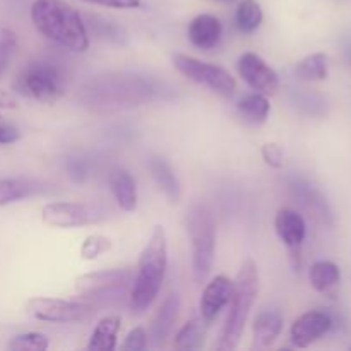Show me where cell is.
<instances>
[{"mask_svg":"<svg viewBox=\"0 0 351 351\" xmlns=\"http://www.w3.org/2000/svg\"><path fill=\"white\" fill-rule=\"evenodd\" d=\"M34 27L48 40L72 51H86L89 36L77 9L65 0H34L31 5Z\"/></svg>","mask_w":351,"mask_h":351,"instance_id":"6da1fadb","label":"cell"},{"mask_svg":"<svg viewBox=\"0 0 351 351\" xmlns=\"http://www.w3.org/2000/svg\"><path fill=\"white\" fill-rule=\"evenodd\" d=\"M17 48V38L16 33L9 27H2L0 29V77L5 74L7 67H9L10 60H12L14 53Z\"/></svg>","mask_w":351,"mask_h":351,"instance_id":"83f0119b","label":"cell"},{"mask_svg":"<svg viewBox=\"0 0 351 351\" xmlns=\"http://www.w3.org/2000/svg\"><path fill=\"white\" fill-rule=\"evenodd\" d=\"M237 110L242 115L243 120L250 123H264L269 117L271 105L269 99L266 95H261V93H250L245 95L239 103H237Z\"/></svg>","mask_w":351,"mask_h":351,"instance_id":"7402d4cb","label":"cell"},{"mask_svg":"<svg viewBox=\"0 0 351 351\" xmlns=\"http://www.w3.org/2000/svg\"><path fill=\"white\" fill-rule=\"evenodd\" d=\"M237 69H239L240 77L249 84V88L261 95L273 96L280 89V77L276 71L254 51H245L240 55Z\"/></svg>","mask_w":351,"mask_h":351,"instance_id":"30bf717a","label":"cell"},{"mask_svg":"<svg viewBox=\"0 0 351 351\" xmlns=\"http://www.w3.org/2000/svg\"><path fill=\"white\" fill-rule=\"evenodd\" d=\"M82 2L110 7V9H137L141 7V0H82Z\"/></svg>","mask_w":351,"mask_h":351,"instance_id":"4dcf8cb0","label":"cell"},{"mask_svg":"<svg viewBox=\"0 0 351 351\" xmlns=\"http://www.w3.org/2000/svg\"><path fill=\"white\" fill-rule=\"evenodd\" d=\"M16 88L21 95L48 105L58 101L65 93L60 69L43 60L27 64L17 77Z\"/></svg>","mask_w":351,"mask_h":351,"instance_id":"5b68a950","label":"cell"},{"mask_svg":"<svg viewBox=\"0 0 351 351\" xmlns=\"http://www.w3.org/2000/svg\"><path fill=\"white\" fill-rule=\"evenodd\" d=\"M332 328V317L324 311H308L295 319L290 329V339L297 348H307L319 341Z\"/></svg>","mask_w":351,"mask_h":351,"instance_id":"8fae6325","label":"cell"},{"mask_svg":"<svg viewBox=\"0 0 351 351\" xmlns=\"http://www.w3.org/2000/svg\"><path fill=\"white\" fill-rule=\"evenodd\" d=\"M41 219L55 228H79L101 223L105 211L88 202H50L41 209Z\"/></svg>","mask_w":351,"mask_h":351,"instance_id":"ba28073f","label":"cell"},{"mask_svg":"<svg viewBox=\"0 0 351 351\" xmlns=\"http://www.w3.org/2000/svg\"><path fill=\"white\" fill-rule=\"evenodd\" d=\"M274 230L281 242L290 250L300 249L307 235V225L298 211L291 208H281L274 218Z\"/></svg>","mask_w":351,"mask_h":351,"instance_id":"4fadbf2b","label":"cell"},{"mask_svg":"<svg viewBox=\"0 0 351 351\" xmlns=\"http://www.w3.org/2000/svg\"><path fill=\"white\" fill-rule=\"evenodd\" d=\"M283 331V317L276 311H264L254 321V341L257 346L273 345L278 339V336Z\"/></svg>","mask_w":351,"mask_h":351,"instance_id":"d6986e66","label":"cell"},{"mask_svg":"<svg viewBox=\"0 0 351 351\" xmlns=\"http://www.w3.org/2000/svg\"><path fill=\"white\" fill-rule=\"evenodd\" d=\"M263 19V7L257 0H240L235 12V23L243 34H250L259 29Z\"/></svg>","mask_w":351,"mask_h":351,"instance_id":"603a6c76","label":"cell"},{"mask_svg":"<svg viewBox=\"0 0 351 351\" xmlns=\"http://www.w3.org/2000/svg\"><path fill=\"white\" fill-rule=\"evenodd\" d=\"M189 40L199 50H211L219 43L223 34V24L213 14H199L189 24Z\"/></svg>","mask_w":351,"mask_h":351,"instance_id":"5bb4252c","label":"cell"},{"mask_svg":"<svg viewBox=\"0 0 351 351\" xmlns=\"http://www.w3.org/2000/svg\"><path fill=\"white\" fill-rule=\"evenodd\" d=\"M168 267V239L161 225L154 226L137 263V274L130 291V311L144 314L156 300Z\"/></svg>","mask_w":351,"mask_h":351,"instance_id":"7a4b0ae2","label":"cell"},{"mask_svg":"<svg viewBox=\"0 0 351 351\" xmlns=\"http://www.w3.org/2000/svg\"><path fill=\"white\" fill-rule=\"evenodd\" d=\"M178 311H180V298L175 293L168 295L163 300V304H161L160 311L156 312V317L153 319V324H151L149 338L154 346H160L167 341L171 329H173V324L177 322Z\"/></svg>","mask_w":351,"mask_h":351,"instance_id":"9a60e30c","label":"cell"},{"mask_svg":"<svg viewBox=\"0 0 351 351\" xmlns=\"http://www.w3.org/2000/svg\"><path fill=\"white\" fill-rule=\"evenodd\" d=\"M213 2H219V3H232V2H235V0H213Z\"/></svg>","mask_w":351,"mask_h":351,"instance_id":"e575fe53","label":"cell"},{"mask_svg":"<svg viewBox=\"0 0 351 351\" xmlns=\"http://www.w3.org/2000/svg\"><path fill=\"white\" fill-rule=\"evenodd\" d=\"M69 175L74 180H84L88 177V163L84 160H72L69 161Z\"/></svg>","mask_w":351,"mask_h":351,"instance_id":"1f68e13d","label":"cell"},{"mask_svg":"<svg viewBox=\"0 0 351 351\" xmlns=\"http://www.w3.org/2000/svg\"><path fill=\"white\" fill-rule=\"evenodd\" d=\"M0 106H3V108H16L17 103L12 96L7 95V93H3V91H0Z\"/></svg>","mask_w":351,"mask_h":351,"instance_id":"836d02e7","label":"cell"},{"mask_svg":"<svg viewBox=\"0 0 351 351\" xmlns=\"http://www.w3.org/2000/svg\"><path fill=\"white\" fill-rule=\"evenodd\" d=\"M173 64L182 75L197 84L206 86L211 91L218 93L223 98H232L237 91V81L228 71L216 64L202 62L187 53H177Z\"/></svg>","mask_w":351,"mask_h":351,"instance_id":"8992f818","label":"cell"},{"mask_svg":"<svg viewBox=\"0 0 351 351\" xmlns=\"http://www.w3.org/2000/svg\"><path fill=\"white\" fill-rule=\"evenodd\" d=\"M112 249V240L105 235H89L81 245V257L86 261H95Z\"/></svg>","mask_w":351,"mask_h":351,"instance_id":"4316f807","label":"cell"},{"mask_svg":"<svg viewBox=\"0 0 351 351\" xmlns=\"http://www.w3.org/2000/svg\"><path fill=\"white\" fill-rule=\"evenodd\" d=\"M26 312L38 321L69 324L88 319L95 312V305L89 302L36 297L26 302Z\"/></svg>","mask_w":351,"mask_h":351,"instance_id":"52a82bcc","label":"cell"},{"mask_svg":"<svg viewBox=\"0 0 351 351\" xmlns=\"http://www.w3.org/2000/svg\"><path fill=\"white\" fill-rule=\"evenodd\" d=\"M263 158L266 161V165H269L271 168H283L285 165V153L276 143H267L263 146Z\"/></svg>","mask_w":351,"mask_h":351,"instance_id":"f546056e","label":"cell"},{"mask_svg":"<svg viewBox=\"0 0 351 351\" xmlns=\"http://www.w3.org/2000/svg\"><path fill=\"white\" fill-rule=\"evenodd\" d=\"M40 192V184L27 178H0V208Z\"/></svg>","mask_w":351,"mask_h":351,"instance_id":"ffe728a7","label":"cell"},{"mask_svg":"<svg viewBox=\"0 0 351 351\" xmlns=\"http://www.w3.org/2000/svg\"><path fill=\"white\" fill-rule=\"evenodd\" d=\"M308 278H311V285L314 287V290L324 291L331 290L332 287L339 283V267L336 266L331 261H319V263L312 264L311 273H308Z\"/></svg>","mask_w":351,"mask_h":351,"instance_id":"cb8c5ba5","label":"cell"},{"mask_svg":"<svg viewBox=\"0 0 351 351\" xmlns=\"http://www.w3.org/2000/svg\"><path fill=\"white\" fill-rule=\"evenodd\" d=\"M132 283V273L127 269H105L82 274L75 280V291L84 298L106 300L123 293Z\"/></svg>","mask_w":351,"mask_h":351,"instance_id":"9c48e42d","label":"cell"},{"mask_svg":"<svg viewBox=\"0 0 351 351\" xmlns=\"http://www.w3.org/2000/svg\"><path fill=\"white\" fill-rule=\"evenodd\" d=\"M209 322H206L204 319L199 315V317H192L191 321L185 322L184 328L177 332L175 336L173 346L177 350H197L204 345L206 332H208Z\"/></svg>","mask_w":351,"mask_h":351,"instance_id":"44dd1931","label":"cell"},{"mask_svg":"<svg viewBox=\"0 0 351 351\" xmlns=\"http://www.w3.org/2000/svg\"><path fill=\"white\" fill-rule=\"evenodd\" d=\"M147 346V332L146 329L137 326V328L130 329L129 335H127L125 341L122 343V348L123 351H143L146 350Z\"/></svg>","mask_w":351,"mask_h":351,"instance_id":"f1b7e54d","label":"cell"},{"mask_svg":"<svg viewBox=\"0 0 351 351\" xmlns=\"http://www.w3.org/2000/svg\"><path fill=\"white\" fill-rule=\"evenodd\" d=\"M120 328H122L120 315H106L96 324L86 348L89 351H113L117 348Z\"/></svg>","mask_w":351,"mask_h":351,"instance_id":"ac0fdd59","label":"cell"},{"mask_svg":"<svg viewBox=\"0 0 351 351\" xmlns=\"http://www.w3.org/2000/svg\"><path fill=\"white\" fill-rule=\"evenodd\" d=\"M259 293V273L252 259H245L233 281V293L230 311L218 341L219 351H232L239 346L249 319L250 308Z\"/></svg>","mask_w":351,"mask_h":351,"instance_id":"3957f363","label":"cell"},{"mask_svg":"<svg viewBox=\"0 0 351 351\" xmlns=\"http://www.w3.org/2000/svg\"><path fill=\"white\" fill-rule=\"evenodd\" d=\"M147 168H149L151 175H153L158 187L165 192L168 201H170L171 204H177V202L180 201L182 187L177 175H175L173 168L170 167V163H168L167 160H163V158L153 156L149 160V163H147Z\"/></svg>","mask_w":351,"mask_h":351,"instance_id":"e0dca14e","label":"cell"},{"mask_svg":"<svg viewBox=\"0 0 351 351\" xmlns=\"http://www.w3.org/2000/svg\"><path fill=\"white\" fill-rule=\"evenodd\" d=\"M7 348L12 351H45L50 348V339L43 332H24L14 336Z\"/></svg>","mask_w":351,"mask_h":351,"instance_id":"484cf974","label":"cell"},{"mask_svg":"<svg viewBox=\"0 0 351 351\" xmlns=\"http://www.w3.org/2000/svg\"><path fill=\"white\" fill-rule=\"evenodd\" d=\"M19 137L21 134L16 127L0 123V144H14L16 141H19Z\"/></svg>","mask_w":351,"mask_h":351,"instance_id":"d6a6232c","label":"cell"},{"mask_svg":"<svg viewBox=\"0 0 351 351\" xmlns=\"http://www.w3.org/2000/svg\"><path fill=\"white\" fill-rule=\"evenodd\" d=\"M108 185L117 204L125 213L137 208V187L132 175L123 168H113L108 175Z\"/></svg>","mask_w":351,"mask_h":351,"instance_id":"2e32d148","label":"cell"},{"mask_svg":"<svg viewBox=\"0 0 351 351\" xmlns=\"http://www.w3.org/2000/svg\"><path fill=\"white\" fill-rule=\"evenodd\" d=\"M295 74L304 81H322L328 77V57L324 53L308 55L298 62Z\"/></svg>","mask_w":351,"mask_h":351,"instance_id":"d4e9b609","label":"cell"},{"mask_svg":"<svg viewBox=\"0 0 351 351\" xmlns=\"http://www.w3.org/2000/svg\"><path fill=\"white\" fill-rule=\"evenodd\" d=\"M185 228L192 245V276L202 285L211 274L216 252V223L204 204H194L185 215Z\"/></svg>","mask_w":351,"mask_h":351,"instance_id":"277c9868","label":"cell"},{"mask_svg":"<svg viewBox=\"0 0 351 351\" xmlns=\"http://www.w3.org/2000/svg\"><path fill=\"white\" fill-rule=\"evenodd\" d=\"M233 293V281L226 276H216L215 280L209 281L206 285L204 291H202L201 302H199V311H201V317L206 322L211 324L219 312L230 304Z\"/></svg>","mask_w":351,"mask_h":351,"instance_id":"7c38bea8","label":"cell"}]
</instances>
